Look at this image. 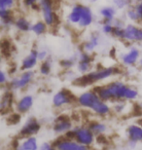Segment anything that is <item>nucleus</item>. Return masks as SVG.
Masks as SVG:
<instances>
[{
  "label": "nucleus",
  "instance_id": "obj_42",
  "mask_svg": "<svg viewBox=\"0 0 142 150\" xmlns=\"http://www.w3.org/2000/svg\"><path fill=\"white\" fill-rule=\"evenodd\" d=\"M138 64H139V67L142 68V58L140 59V61H139V62H138Z\"/></svg>",
  "mask_w": 142,
  "mask_h": 150
},
{
  "label": "nucleus",
  "instance_id": "obj_7",
  "mask_svg": "<svg viewBox=\"0 0 142 150\" xmlns=\"http://www.w3.org/2000/svg\"><path fill=\"white\" fill-rule=\"evenodd\" d=\"M78 72L82 75L87 74L92 71L93 68V58L90 56V53L81 51L78 55V62L76 64Z\"/></svg>",
  "mask_w": 142,
  "mask_h": 150
},
{
  "label": "nucleus",
  "instance_id": "obj_11",
  "mask_svg": "<svg viewBox=\"0 0 142 150\" xmlns=\"http://www.w3.org/2000/svg\"><path fill=\"white\" fill-rule=\"evenodd\" d=\"M73 100V96L67 90H61L57 92L53 98V103L56 107H60L64 104L70 103Z\"/></svg>",
  "mask_w": 142,
  "mask_h": 150
},
{
  "label": "nucleus",
  "instance_id": "obj_32",
  "mask_svg": "<svg viewBox=\"0 0 142 150\" xmlns=\"http://www.w3.org/2000/svg\"><path fill=\"white\" fill-rule=\"evenodd\" d=\"M38 59H39V62H40L49 59V52H48L47 50H45V49L38 50Z\"/></svg>",
  "mask_w": 142,
  "mask_h": 150
},
{
  "label": "nucleus",
  "instance_id": "obj_20",
  "mask_svg": "<svg viewBox=\"0 0 142 150\" xmlns=\"http://www.w3.org/2000/svg\"><path fill=\"white\" fill-rule=\"evenodd\" d=\"M47 28H48V25H46V23H45L43 20L36 21L35 23H32L31 32L32 33H34L36 36H41V35L46 33Z\"/></svg>",
  "mask_w": 142,
  "mask_h": 150
},
{
  "label": "nucleus",
  "instance_id": "obj_38",
  "mask_svg": "<svg viewBox=\"0 0 142 150\" xmlns=\"http://www.w3.org/2000/svg\"><path fill=\"white\" fill-rule=\"evenodd\" d=\"M114 108L117 112H121L124 108H125V105H124L123 103H119V104H117V105H115Z\"/></svg>",
  "mask_w": 142,
  "mask_h": 150
},
{
  "label": "nucleus",
  "instance_id": "obj_35",
  "mask_svg": "<svg viewBox=\"0 0 142 150\" xmlns=\"http://www.w3.org/2000/svg\"><path fill=\"white\" fill-rule=\"evenodd\" d=\"M134 8H135V10H136L138 16H139V18H140V20L142 21V0L135 3Z\"/></svg>",
  "mask_w": 142,
  "mask_h": 150
},
{
  "label": "nucleus",
  "instance_id": "obj_10",
  "mask_svg": "<svg viewBox=\"0 0 142 150\" xmlns=\"http://www.w3.org/2000/svg\"><path fill=\"white\" fill-rule=\"evenodd\" d=\"M84 9H85V5L81 4V3H77V4L72 6L71 10L68 13L67 18H66V21L68 22V23H70L72 25H79L84 13Z\"/></svg>",
  "mask_w": 142,
  "mask_h": 150
},
{
  "label": "nucleus",
  "instance_id": "obj_2",
  "mask_svg": "<svg viewBox=\"0 0 142 150\" xmlns=\"http://www.w3.org/2000/svg\"><path fill=\"white\" fill-rule=\"evenodd\" d=\"M81 106L93 110L98 115H106L110 111V107L102 100L95 91H89L81 94L77 98Z\"/></svg>",
  "mask_w": 142,
  "mask_h": 150
},
{
  "label": "nucleus",
  "instance_id": "obj_17",
  "mask_svg": "<svg viewBox=\"0 0 142 150\" xmlns=\"http://www.w3.org/2000/svg\"><path fill=\"white\" fill-rule=\"evenodd\" d=\"M33 104V97L32 96H25L19 100V103H17V109L18 111L20 113L28 112V110L31 108Z\"/></svg>",
  "mask_w": 142,
  "mask_h": 150
},
{
  "label": "nucleus",
  "instance_id": "obj_26",
  "mask_svg": "<svg viewBox=\"0 0 142 150\" xmlns=\"http://www.w3.org/2000/svg\"><path fill=\"white\" fill-rule=\"evenodd\" d=\"M51 69H52V64H51L50 59H47L45 62H42L40 67H39V72L43 76H47L49 75L51 72Z\"/></svg>",
  "mask_w": 142,
  "mask_h": 150
},
{
  "label": "nucleus",
  "instance_id": "obj_19",
  "mask_svg": "<svg viewBox=\"0 0 142 150\" xmlns=\"http://www.w3.org/2000/svg\"><path fill=\"white\" fill-rule=\"evenodd\" d=\"M72 127L71 122L66 117H59L56 120V124L54 126V130L57 133H63L68 130H70Z\"/></svg>",
  "mask_w": 142,
  "mask_h": 150
},
{
  "label": "nucleus",
  "instance_id": "obj_1",
  "mask_svg": "<svg viewBox=\"0 0 142 150\" xmlns=\"http://www.w3.org/2000/svg\"><path fill=\"white\" fill-rule=\"evenodd\" d=\"M95 91L102 100H135L138 92L131 87L126 86L121 81H114L103 87H97Z\"/></svg>",
  "mask_w": 142,
  "mask_h": 150
},
{
  "label": "nucleus",
  "instance_id": "obj_15",
  "mask_svg": "<svg viewBox=\"0 0 142 150\" xmlns=\"http://www.w3.org/2000/svg\"><path fill=\"white\" fill-rule=\"evenodd\" d=\"M75 134H76L77 140L82 144L89 145L93 142V132L90 130H88V129H76Z\"/></svg>",
  "mask_w": 142,
  "mask_h": 150
},
{
  "label": "nucleus",
  "instance_id": "obj_27",
  "mask_svg": "<svg viewBox=\"0 0 142 150\" xmlns=\"http://www.w3.org/2000/svg\"><path fill=\"white\" fill-rule=\"evenodd\" d=\"M12 103V95L10 93H7L4 97L2 98L1 103H0V108H1V111L3 112L4 110L8 109L10 107Z\"/></svg>",
  "mask_w": 142,
  "mask_h": 150
},
{
  "label": "nucleus",
  "instance_id": "obj_39",
  "mask_svg": "<svg viewBox=\"0 0 142 150\" xmlns=\"http://www.w3.org/2000/svg\"><path fill=\"white\" fill-rule=\"evenodd\" d=\"M137 107H138V109H139V111H140V113H142V103H139L137 105Z\"/></svg>",
  "mask_w": 142,
  "mask_h": 150
},
{
  "label": "nucleus",
  "instance_id": "obj_16",
  "mask_svg": "<svg viewBox=\"0 0 142 150\" xmlns=\"http://www.w3.org/2000/svg\"><path fill=\"white\" fill-rule=\"evenodd\" d=\"M14 26L16 28V29L18 31L23 32V33H25V32L31 31L32 23L28 19V18H25L23 16H20V17H18V18L15 19Z\"/></svg>",
  "mask_w": 142,
  "mask_h": 150
},
{
  "label": "nucleus",
  "instance_id": "obj_40",
  "mask_svg": "<svg viewBox=\"0 0 142 150\" xmlns=\"http://www.w3.org/2000/svg\"><path fill=\"white\" fill-rule=\"evenodd\" d=\"M126 1L129 2V4H131V6H132V4H134V0H126Z\"/></svg>",
  "mask_w": 142,
  "mask_h": 150
},
{
  "label": "nucleus",
  "instance_id": "obj_36",
  "mask_svg": "<svg viewBox=\"0 0 142 150\" xmlns=\"http://www.w3.org/2000/svg\"><path fill=\"white\" fill-rule=\"evenodd\" d=\"M7 79H8L7 73H6L4 70L0 71V84L4 85V84H6V82H7Z\"/></svg>",
  "mask_w": 142,
  "mask_h": 150
},
{
  "label": "nucleus",
  "instance_id": "obj_14",
  "mask_svg": "<svg viewBox=\"0 0 142 150\" xmlns=\"http://www.w3.org/2000/svg\"><path fill=\"white\" fill-rule=\"evenodd\" d=\"M99 44H100V37H99V35L96 33H92L90 35L89 39L84 42V44L82 45V50L92 54L99 46Z\"/></svg>",
  "mask_w": 142,
  "mask_h": 150
},
{
  "label": "nucleus",
  "instance_id": "obj_24",
  "mask_svg": "<svg viewBox=\"0 0 142 150\" xmlns=\"http://www.w3.org/2000/svg\"><path fill=\"white\" fill-rule=\"evenodd\" d=\"M36 149H37V142H36L35 137H29L19 148V150H36Z\"/></svg>",
  "mask_w": 142,
  "mask_h": 150
},
{
  "label": "nucleus",
  "instance_id": "obj_43",
  "mask_svg": "<svg viewBox=\"0 0 142 150\" xmlns=\"http://www.w3.org/2000/svg\"><path fill=\"white\" fill-rule=\"evenodd\" d=\"M138 1H140V0H134V2L136 3V2H138Z\"/></svg>",
  "mask_w": 142,
  "mask_h": 150
},
{
  "label": "nucleus",
  "instance_id": "obj_31",
  "mask_svg": "<svg viewBox=\"0 0 142 150\" xmlns=\"http://www.w3.org/2000/svg\"><path fill=\"white\" fill-rule=\"evenodd\" d=\"M15 6V0H0V9L12 10Z\"/></svg>",
  "mask_w": 142,
  "mask_h": 150
},
{
  "label": "nucleus",
  "instance_id": "obj_21",
  "mask_svg": "<svg viewBox=\"0 0 142 150\" xmlns=\"http://www.w3.org/2000/svg\"><path fill=\"white\" fill-rule=\"evenodd\" d=\"M57 147L59 150H88L85 146L71 142H60L57 143Z\"/></svg>",
  "mask_w": 142,
  "mask_h": 150
},
{
  "label": "nucleus",
  "instance_id": "obj_6",
  "mask_svg": "<svg viewBox=\"0 0 142 150\" xmlns=\"http://www.w3.org/2000/svg\"><path fill=\"white\" fill-rule=\"evenodd\" d=\"M33 78H34V71L33 70L23 71V73L20 76L15 77L11 80L10 84H9V87L12 90L23 89L31 82Z\"/></svg>",
  "mask_w": 142,
  "mask_h": 150
},
{
  "label": "nucleus",
  "instance_id": "obj_3",
  "mask_svg": "<svg viewBox=\"0 0 142 150\" xmlns=\"http://www.w3.org/2000/svg\"><path fill=\"white\" fill-rule=\"evenodd\" d=\"M117 72V68L113 67L97 68L95 70H92L90 72L82 75L80 78H77L75 84L79 86H87L90 84L99 82V81L106 80L108 78L112 77Z\"/></svg>",
  "mask_w": 142,
  "mask_h": 150
},
{
  "label": "nucleus",
  "instance_id": "obj_8",
  "mask_svg": "<svg viewBox=\"0 0 142 150\" xmlns=\"http://www.w3.org/2000/svg\"><path fill=\"white\" fill-rule=\"evenodd\" d=\"M141 52L136 47H131L126 53L121 56V62L126 67H134L140 61Z\"/></svg>",
  "mask_w": 142,
  "mask_h": 150
},
{
  "label": "nucleus",
  "instance_id": "obj_28",
  "mask_svg": "<svg viewBox=\"0 0 142 150\" xmlns=\"http://www.w3.org/2000/svg\"><path fill=\"white\" fill-rule=\"evenodd\" d=\"M90 130L93 132V134H101L103 133V132L106 130V127H105V125L101 124V123H93V124H90Z\"/></svg>",
  "mask_w": 142,
  "mask_h": 150
},
{
  "label": "nucleus",
  "instance_id": "obj_18",
  "mask_svg": "<svg viewBox=\"0 0 142 150\" xmlns=\"http://www.w3.org/2000/svg\"><path fill=\"white\" fill-rule=\"evenodd\" d=\"M40 129V125L35 119H29L28 123L25 125V127L22 129V134L23 136H29V134H36Z\"/></svg>",
  "mask_w": 142,
  "mask_h": 150
},
{
  "label": "nucleus",
  "instance_id": "obj_4",
  "mask_svg": "<svg viewBox=\"0 0 142 150\" xmlns=\"http://www.w3.org/2000/svg\"><path fill=\"white\" fill-rule=\"evenodd\" d=\"M39 7H40L39 11L41 12L42 20L46 23V25L49 28L55 25L57 18L55 11H54L52 0H40L39 1Z\"/></svg>",
  "mask_w": 142,
  "mask_h": 150
},
{
  "label": "nucleus",
  "instance_id": "obj_5",
  "mask_svg": "<svg viewBox=\"0 0 142 150\" xmlns=\"http://www.w3.org/2000/svg\"><path fill=\"white\" fill-rule=\"evenodd\" d=\"M124 40L131 43L142 42V28L134 23H128L124 28Z\"/></svg>",
  "mask_w": 142,
  "mask_h": 150
},
{
  "label": "nucleus",
  "instance_id": "obj_13",
  "mask_svg": "<svg viewBox=\"0 0 142 150\" xmlns=\"http://www.w3.org/2000/svg\"><path fill=\"white\" fill-rule=\"evenodd\" d=\"M99 15L102 18V22L113 23L117 16V8L113 5L104 6L99 10Z\"/></svg>",
  "mask_w": 142,
  "mask_h": 150
},
{
  "label": "nucleus",
  "instance_id": "obj_37",
  "mask_svg": "<svg viewBox=\"0 0 142 150\" xmlns=\"http://www.w3.org/2000/svg\"><path fill=\"white\" fill-rule=\"evenodd\" d=\"M40 150H55L49 143H43L42 146L40 147Z\"/></svg>",
  "mask_w": 142,
  "mask_h": 150
},
{
  "label": "nucleus",
  "instance_id": "obj_9",
  "mask_svg": "<svg viewBox=\"0 0 142 150\" xmlns=\"http://www.w3.org/2000/svg\"><path fill=\"white\" fill-rule=\"evenodd\" d=\"M39 62L38 59V50L31 49L28 56H25L20 62V70H33Z\"/></svg>",
  "mask_w": 142,
  "mask_h": 150
},
{
  "label": "nucleus",
  "instance_id": "obj_29",
  "mask_svg": "<svg viewBox=\"0 0 142 150\" xmlns=\"http://www.w3.org/2000/svg\"><path fill=\"white\" fill-rule=\"evenodd\" d=\"M114 25L113 23H108V22H102V25H101V31L103 32L104 34L109 35L113 34L114 31Z\"/></svg>",
  "mask_w": 142,
  "mask_h": 150
},
{
  "label": "nucleus",
  "instance_id": "obj_22",
  "mask_svg": "<svg viewBox=\"0 0 142 150\" xmlns=\"http://www.w3.org/2000/svg\"><path fill=\"white\" fill-rule=\"evenodd\" d=\"M129 136L131 140H142V128L132 125L129 128Z\"/></svg>",
  "mask_w": 142,
  "mask_h": 150
},
{
  "label": "nucleus",
  "instance_id": "obj_12",
  "mask_svg": "<svg viewBox=\"0 0 142 150\" xmlns=\"http://www.w3.org/2000/svg\"><path fill=\"white\" fill-rule=\"evenodd\" d=\"M93 21H95V15L93 13V10L90 9V7H89V6L85 5V9H84L82 19H81V22L79 23V25L77 26L81 29H85L93 25Z\"/></svg>",
  "mask_w": 142,
  "mask_h": 150
},
{
  "label": "nucleus",
  "instance_id": "obj_33",
  "mask_svg": "<svg viewBox=\"0 0 142 150\" xmlns=\"http://www.w3.org/2000/svg\"><path fill=\"white\" fill-rule=\"evenodd\" d=\"M124 28H120V26H115L114 31H113V36L118 39H123L124 40Z\"/></svg>",
  "mask_w": 142,
  "mask_h": 150
},
{
  "label": "nucleus",
  "instance_id": "obj_30",
  "mask_svg": "<svg viewBox=\"0 0 142 150\" xmlns=\"http://www.w3.org/2000/svg\"><path fill=\"white\" fill-rule=\"evenodd\" d=\"M112 3L113 6L117 8V10H124L126 8L131 7L129 2H128L126 0H112Z\"/></svg>",
  "mask_w": 142,
  "mask_h": 150
},
{
  "label": "nucleus",
  "instance_id": "obj_23",
  "mask_svg": "<svg viewBox=\"0 0 142 150\" xmlns=\"http://www.w3.org/2000/svg\"><path fill=\"white\" fill-rule=\"evenodd\" d=\"M77 62H78V56H73V57H70V58L61 59V61L59 62V65L63 69L69 70V69H71L74 65L77 64Z\"/></svg>",
  "mask_w": 142,
  "mask_h": 150
},
{
  "label": "nucleus",
  "instance_id": "obj_25",
  "mask_svg": "<svg viewBox=\"0 0 142 150\" xmlns=\"http://www.w3.org/2000/svg\"><path fill=\"white\" fill-rule=\"evenodd\" d=\"M126 18L131 21L132 23H139L140 22V18L138 16L136 10H135L134 6H131V7H129L126 9Z\"/></svg>",
  "mask_w": 142,
  "mask_h": 150
},
{
  "label": "nucleus",
  "instance_id": "obj_41",
  "mask_svg": "<svg viewBox=\"0 0 142 150\" xmlns=\"http://www.w3.org/2000/svg\"><path fill=\"white\" fill-rule=\"evenodd\" d=\"M89 1H90V3H96V2H98L99 0H89Z\"/></svg>",
  "mask_w": 142,
  "mask_h": 150
},
{
  "label": "nucleus",
  "instance_id": "obj_34",
  "mask_svg": "<svg viewBox=\"0 0 142 150\" xmlns=\"http://www.w3.org/2000/svg\"><path fill=\"white\" fill-rule=\"evenodd\" d=\"M23 4H25V7L28 8H33L34 6H36L39 3L40 0H23Z\"/></svg>",
  "mask_w": 142,
  "mask_h": 150
}]
</instances>
